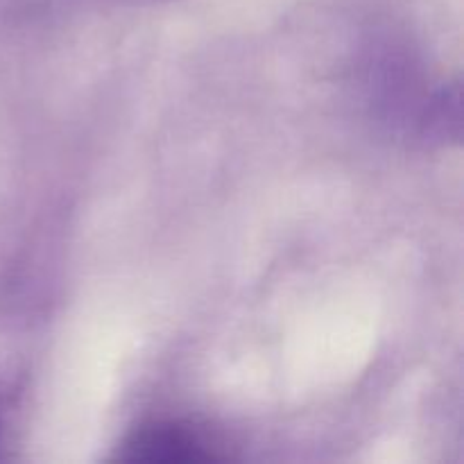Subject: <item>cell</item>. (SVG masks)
I'll return each mask as SVG.
<instances>
[{
  "label": "cell",
  "instance_id": "cell-2",
  "mask_svg": "<svg viewBox=\"0 0 464 464\" xmlns=\"http://www.w3.org/2000/svg\"><path fill=\"white\" fill-rule=\"evenodd\" d=\"M0 440H3V401H0Z\"/></svg>",
  "mask_w": 464,
  "mask_h": 464
},
{
  "label": "cell",
  "instance_id": "cell-1",
  "mask_svg": "<svg viewBox=\"0 0 464 464\" xmlns=\"http://www.w3.org/2000/svg\"><path fill=\"white\" fill-rule=\"evenodd\" d=\"M116 458L130 462H188L213 460L216 453L195 429L172 421H157L136 429L118 447Z\"/></svg>",
  "mask_w": 464,
  "mask_h": 464
}]
</instances>
